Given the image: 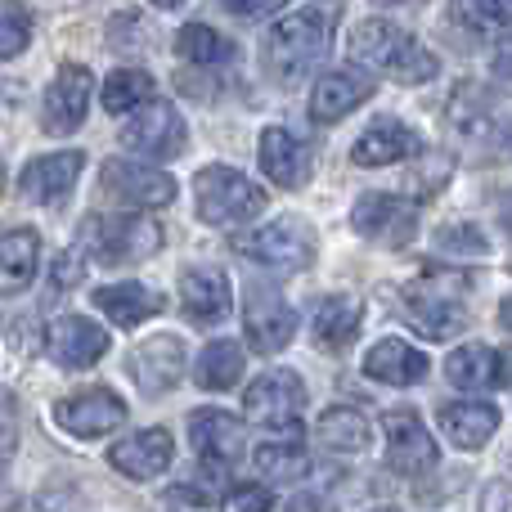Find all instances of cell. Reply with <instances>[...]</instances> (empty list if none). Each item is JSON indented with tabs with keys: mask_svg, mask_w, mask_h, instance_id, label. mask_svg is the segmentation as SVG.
I'll return each mask as SVG.
<instances>
[{
	"mask_svg": "<svg viewBox=\"0 0 512 512\" xmlns=\"http://www.w3.org/2000/svg\"><path fill=\"white\" fill-rule=\"evenodd\" d=\"M346 45H351V59H360L364 68L382 72V77H391V81H405V86H423V81H432L436 72H441L436 54L427 50V45H418L405 27L387 23V18L360 23Z\"/></svg>",
	"mask_w": 512,
	"mask_h": 512,
	"instance_id": "1",
	"label": "cell"
},
{
	"mask_svg": "<svg viewBox=\"0 0 512 512\" xmlns=\"http://www.w3.org/2000/svg\"><path fill=\"white\" fill-rule=\"evenodd\" d=\"M333 45V18L324 9H297L265 32V68L279 81H301Z\"/></svg>",
	"mask_w": 512,
	"mask_h": 512,
	"instance_id": "2",
	"label": "cell"
},
{
	"mask_svg": "<svg viewBox=\"0 0 512 512\" xmlns=\"http://www.w3.org/2000/svg\"><path fill=\"white\" fill-rule=\"evenodd\" d=\"M162 248V225L153 216H95L81 225V252L99 265H131Z\"/></svg>",
	"mask_w": 512,
	"mask_h": 512,
	"instance_id": "3",
	"label": "cell"
},
{
	"mask_svg": "<svg viewBox=\"0 0 512 512\" xmlns=\"http://www.w3.org/2000/svg\"><path fill=\"white\" fill-rule=\"evenodd\" d=\"M194 207L203 225H243L261 216L265 189L234 167H203L194 176Z\"/></svg>",
	"mask_w": 512,
	"mask_h": 512,
	"instance_id": "4",
	"label": "cell"
},
{
	"mask_svg": "<svg viewBox=\"0 0 512 512\" xmlns=\"http://www.w3.org/2000/svg\"><path fill=\"white\" fill-rule=\"evenodd\" d=\"M234 252H243L248 261L265 265V270H306L310 256H315V234L306 221L297 216H279V221L261 225V230L234 239Z\"/></svg>",
	"mask_w": 512,
	"mask_h": 512,
	"instance_id": "5",
	"label": "cell"
},
{
	"mask_svg": "<svg viewBox=\"0 0 512 512\" xmlns=\"http://www.w3.org/2000/svg\"><path fill=\"white\" fill-rule=\"evenodd\" d=\"M122 149L144 153V158H176L185 149V117L176 113L171 99H149L122 126Z\"/></svg>",
	"mask_w": 512,
	"mask_h": 512,
	"instance_id": "6",
	"label": "cell"
},
{
	"mask_svg": "<svg viewBox=\"0 0 512 512\" xmlns=\"http://www.w3.org/2000/svg\"><path fill=\"white\" fill-rule=\"evenodd\" d=\"M99 185H104L108 198H117V203H126V207H140V212L167 207L171 198H176V180H171V171L140 167V162H122V158L104 162Z\"/></svg>",
	"mask_w": 512,
	"mask_h": 512,
	"instance_id": "7",
	"label": "cell"
},
{
	"mask_svg": "<svg viewBox=\"0 0 512 512\" xmlns=\"http://www.w3.org/2000/svg\"><path fill=\"white\" fill-rule=\"evenodd\" d=\"M306 405V387L292 369H274L261 373L248 391H243V414L252 418L256 427H292Z\"/></svg>",
	"mask_w": 512,
	"mask_h": 512,
	"instance_id": "8",
	"label": "cell"
},
{
	"mask_svg": "<svg viewBox=\"0 0 512 512\" xmlns=\"http://www.w3.org/2000/svg\"><path fill=\"white\" fill-rule=\"evenodd\" d=\"M90 95H95V77L90 68L81 63H63L54 72L50 90H45V104H41V122L50 135H68L86 122V108H90Z\"/></svg>",
	"mask_w": 512,
	"mask_h": 512,
	"instance_id": "9",
	"label": "cell"
},
{
	"mask_svg": "<svg viewBox=\"0 0 512 512\" xmlns=\"http://www.w3.org/2000/svg\"><path fill=\"white\" fill-rule=\"evenodd\" d=\"M126 418V400L108 387H95V391H77V396L59 400L54 405V423L63 432L81 436V441H95V436H108L117 432Z\"/></svg>",
	"mask_w": 512,
	"mask_h": 512,
	"instance_id": "10",
	"label": "cell"
},
{
	"mask_svg": "<svg viewBox=\"0 0 512 512\" xmlns=\"http://www.w3.org/2000/svg\"><path fill=\"white\" fill-rule=\"evenodd\" d=\"M382 427H387L391 472H400V477H423V472L436 468V441L414 409H391V414L382 418Z\"/></svg>",
	"mask_w": 512,
	"mask_h": 512,
	"instance_id": "11",
	"label": "cell"
},
{
	"mask_svg": "<svg viewBox=\"0 0 512 512\" xmlns=\"http://www.w3.org/2000/svg\"><path fill=\"white\" fill-rule=\"evenodd\" d=\"M351 225H355V234H364V239H378V243L400 248V243H409V234L418 230V207L405 203V198H396V194H364L351 212Z\"/></svg>",
	"mask_w": 512,
	"mask_h": 512,
	"instance_id": "12",
	"label": "cell"
},
{
	"mask_svg": "<svg viewBox=\"0 0 512 512\" xmlns=\"http://www.w3.org/2000/svg\"><path fill=\"white\" fill-rule=\"evenodd\" d=\"M292 333H297V315H292L288 301L265 288H252L248 310H243V337H248L252 351H261V355L283 351L292 342Z\"/></svg>",
	"mask_w": 512,
	"mask_h": 512,
	"instance_id": "13",
	"label": "cell"
},
{
	"mask_svg": "<svg viewBox=\"0 0 512 512\" xmlns=\"http://www.w3.org/2000/svg\"><path fill=\"white\" fill-rule=\"evenodd\" d=\"M171 459H176V445H171V432H167V427H149V432H135V436H126V441H117L113 450H108V463H113L122 477H131V481H153V477H162V472L171 468Z\"/></svg>",
	"mask_w": 512,
	"mask_h": 512,
	"instance_id": "14",
	"label": "cell"
},
{
	"mask_svg": "<svg viewBox=\"0 0 512 512\" xmlns=\"http://www.w3.org/2000/svg\"><path fill=\"white\" fill-rule=\"evenodd\" d=\"M45 346H50V355L63 364V369H90L95 360H104L108 355V333L95 324V319L63 315V319H54L50 324Z\"/></svg>",
	"mask_w": 512,
	"mask_h": 512,
	"instance_id": "15",
	"label": "cell"
},
{
	"mask_svg": "<svg viewBox=\"0 0 512 512\" xmlns=\"http://www.w3.org/2000/svg\"><path fill=\"white\" fill-rule=\"evenodd\" d=\"M189 441H194L198 463L225 468L243 454V423L225 409H194L189 414Z\"/></svg>",
	"mask_w": 512,
	"mask_h": 512,
	"instance_id": "16",
	"label": "cell"
},
{
	"mask_svg": "<svg viewBox=\"0 0 512 512\" xmlns=\"http://www.w3.org/2000/svg\"><path fill=\"white\" fill-rule=\"evenodd\" d=\"M400 315H405V324H414L423 337H432V342H445V337L468 328L463 306H454V297H441L432 283H409L405 310H400Z\"/></svg>",
	"mask_w": 512,
	"mask_h": 512,
	"instance_id": "17",
	"label": "cell"
},
{
	"mask_svg": "<svg viewBox=\"0 0 512 512\" xmlns=\"http://www.w3.org/2000/svg\"><path fill=\"white\" fill-rule=\"evenodd\" d=\"M373 95V77L360 68H342V72H328V77L315 81L310 90V122L328 126V122H342L351 108H360L364 99Z\"/></svg>",
	"mask_w": 512,
	"mask_h": 512,
	"instance_id": "18",
	"label": "cell"
},
{
	"mask_svg": "<svg viewBox=\"0 0 512 512\" xmlns=\"http://www.w3.org/2000/svg\"><path fill=\"white\" fill-rule=\"evenodd\" d=\"M185 373V342L180 337H149L144 346L131 351V378L140 382L144 396H162L171 391Z\"/></svg>",
	"mask_w": 512,
	"mask_h": 512,
	"instance_id": "19",
	"label": "cell"
},
{
	"mask_svg": "<svg viewBox=\"0 0 512 512\" xmlns=\"http://www.w3.org/2000/svg\"><path fill=\"white\" fill-rule=\"evenodd\" d=\"M418 149H423V144H418V135L409 131L405 122L378 117L373 126L360 131V140H355V149H351V162L355 167H396V162L414 158Z\"/></svg>",
	"mask_w": 512,
	"mask_h": 512,
	"instance_id": "20",
	"label": "cell"
},
{
	"mask_svg": "<svg viewBox=\"0 0 512 512\" xmlns=\"http://www.w3.org/2000/svg\"><path fill=\"white\" fill-rule=\"evenodd\" d=\"M81 167H86V158H81L77 149L45 153V158H36V162H27V167H23L18 189H23V198H32V203H59V198L72 194Z\"/></svg>",
	"mask_w": 512,
	"mask_h": 512,
	"instance_id": "21",
	"label": "cell"
},
{
	"mask_svg": "<svg viewBox=\"0 0 512 512\" xmlns=\"http://www.w3.org/2000/svg\"><path fill=\"white\" fill-rule=\"evenodd\" d=\"M180 306L194 324H221L230 319L234 310V292H230V279L221 270H185L180 274Z\"/></svg>",
	"mask_w": 512,
	"mask_h": 512,
	"instance_id": "22",
	"label": "cell"
},
{
	"mask_svg": "<svg viewBox=\"0 0 512 512\" xmlns=\"http://www.w3.org/2000/svg\"><path fill=\"white\" fill-rule=\"evenodd\" d=\"M432 360H427L418 346L400 342V337H382L369 355H364V373L373 382H387V387H414V382L427 378Z\"/></svg>",
	"mask_w": 512,
	"mask_h": 512,
	"instance_id": "23",
	"label": "cell"
},
{
	"mask_svg": "<svg viewBox=\"0 0 512 512\" xmlns=\"http://www.w3.org/2000/svg\"><path fill=\"white\" fill-rule=\"evenodd\" d=\"M261 167L279 189H297L310 176V153L288 126H270L261 135Z\"/></svg>",
	"mask_w": 512,
	"mask_h": 512,
	"instance_id": "24",
	"label": "cell"
},
{
	"mask_svg": "<svg viewBox=\"0 0 512 512\" xmlns=\"http://www.w3.org/2000/svg\"><path fill=\"white\" fill-rule=\"evenodd\" d=\"M445 373H450V382L463 391L508 387V360L499 351H490V346H459V351L445 360Z\"/></svg>",
	"mask_w": 512,
	"mask_h": 512,
	"instance_id": "25",
	"label": "cell"
},
{
	"mask_svg": "<svg viewBox=\"0 0 512 512\" xmlns=\"http://www.w3.org/2000/svg\"><path fill=\"white\" fill-rule=\"evenodd\" d=\"M441 427L459 450H481L499 432V409L486 400H454V405H441Z\"/></svg>",
	"mask_w": 512,
	"mask_h": 512,
	"instance_id": "26",
	"label": "cell"
},
{
	"mask_svg": "<svg viewBox=\"0 0 512 512\" xmlns=\"http://www.w3.org/2000/svg\"><path fill=\"white\" fill-rule=\"evenodd\" d=\"M41 265V234L36 230H5L0 234V297H14L36 279Z\"/></svg>",
	"mask_w": 512,
	"mask_h": 512,
	"instance_id": "27",
	"label": "cell"
},
{
	"mask_svg": "<svg viewBox=\"0 0 512 512\" xmlns=\"http://www.w3.org/2000/svg\"><path fill=\"white\" fill-rule=\"evenodd\" d=\"M95 306L104 310L117 328H140L144 319H153L162 310V297L153 288H144L140 279H126V283H108V288H99Z\"/></svg>",
	"mask_w": 512,
	"mask_h": 512,
	"instance_id": "28",
	"label": "cell"
},
{
	"mask_svg": "<svg viewBox=\"0 0 512 512\" xmlns=\"http://www.w3.org/2000/svg\"><path fill=\"white\" fill-rule=\"evenodd\" d=\"M315 441L324 445V450H333V454H364L369 450V441H373V423L360 414V409H346V405H333V409H324V418L315 423Z\"/></svg>",
	"mask_w": 512,
	"mask_h": 512,
	"instance_id": "29",
	"label": "cell"
},
{
	"mask_svg": "<svg viewBox=\"0 0 512 512\" xmlns=\"http://www.w3.org/2000/svg\"><path fill=\"white\" fill-rule=\"evenodd\" d=\"M310 333H315V342L324 346V351H342V346L360 333V306H355L351 297H324L315 319H310Z\"/></svg>",
	"mask_w": 512,
	"mask_h": 512,
	"instance_id": "30",
	"label": "cell"
},
{
	"mask_svg": "<svg viewBox=\"0 0 512 512\" xmlns=\"http://www.w3.org/2000/svg\"><path fill=\"white\" fill-rule=\"evenodd\" d=\"M243 364H248V360H243V346L230 342V337L203 346V355H198V387H203V391H230V387H239Z\"/></svg>",
	"mask_w": 512,
	"mask_h": 512,
	"instance_id": "31",
	"label": "cell"
},
{
	"mask_svg": "<svg viewBox=\"0 0 512 512\" xmlns=\"http://www.w3.org/2000/svg\"><path fill=\"white\" fill-rule=\"evenodd\" d=\"M176 54L180 59H189V63H198V68H216V63H225L234 54V45L225 41L216 27L185 23L180 27V36H176Z\"/></svg>",
	"mask_w": 512,
	"mask_h": 512,
	"instance_id": "32",
	"label": "cell"
},
{
	"mask_svg": "<svg viewBox=\"0 0 512 512\" xmlns=\"http://www.w3.org/2000/svg\"><path fill=\"white\" fill-rule=\"evenodd\" d=\"M153 99V77L144 68H117L104 81V108L108 113H135Z\"/></svg>",
	"mask_w": 512,
	"mask_h": 512,
	"instance_id": "33",
	"label": "cell"
},
{
	"mask_svg": "<svg viewBox=\"0 0 512 512\" xmlns=\"http://www.w3.org/2000/svg\"><path fill=\"white\" fill-rule=\"evenodd\" d=\"M252 463L265 481H301L310 472V454L301 450V445H283V441L261 445V450L252 454Z\"/></svg>",
	"mask_w": 512,
	"mask_h": 512,
	"instance_id": "34",
	"label": "cell"
},
{
	"mask_svg": "<svg viewBox=\"0 0 512 512\" xmlns=\"http://www.w3.org/2000/svg\"><path fill=\"white\" fill-rule=\"evenodd\" d=\"M27 41H32V18H27V9L18 0H5L0 5V59L23 54Z\"/></svg>",
	"mask_w": 512,
	"mask_h": 512,
	"instance_id": "35",
	"label": "cell"
},
{
	"mask_svg": "<svg viewBox=\"0 0 512 512\" xmlns=\"http://www.w3.org/2000/svg\"><path fill=\"white\" fill-rule=\"evenodd\" d=\"M436 248L445 256H486L490 252V239L477 230V225H445L441 234H436Z\"/></svg>",
	"mask_w": 512,
	"mask_h": 512,
	"instance_id": "36",
	"label": "cell"
},
{
	"mask_svg": "<svg viewBox=\"0 0 512 512\" xmlns=\"http://www.w3.org/2000/svg\"><path fill=\"white\" fill-rule=\"evenodd\" d=\"M225 512H270L274 495L265 486H230V495L221 499Z\"/></svg>",
	"mask_w": 512,
	"mask_h": 512,
	"instance_id": "37",
	"label": "cell"
},
{
	"mask_svg": "<svg viewBox=\"0 0 512 512\" xmlns=\"http://www.w3.org/2000/svg\"><path fill=\"white\" fill-rule=\"evenodd\" d=\"M221 5L239 18H270V14H279L288 0H221Z\"/></svg>",
	"mask_w": 512,
	"mask_h": 512,
	"instance_id": "38",
	"label": "cell"
},
{
	"mask_svg": "<svg viewBox=\"0 0 512 512\" xmlns=\"http://www.w3.org/2000/svg\"><path fill=\"white\" fill-rule=\"evenodd\" d=\"M81 265H86V252H63L54 261V288H72L81 279Z\"/></svg>",
	"mask_w": 512,
	"mask_h": 512,
	"instance_id": "39",
	"label": "cell"
},
{
	"mask_svg": "<svg viewBox=\"0 0 512 512\" xmlns=\"http://www.w3.org/2000/svg\"><path fill=\"white\" fill-rule=\"evenodd\" d=\"M14 436H18V423H14V396L0 391V459L14 450Z\"/></svg>",
	"mask_w": 512,
	"mask_h": 512,
	"instance_id": "40",
	"label": "cell"
},
{
	"mask_svg": "<svg viewBox=\"0 0 512 512\" xmlns=\"http://www.w3.org/2000/svg\"><path fill=\"white\" fill-rule=\"evenodd\" d=\"M481 512H512V486L508 481H490L481 490Z\"/></svg>",
	"mask_w": 512,
	"mask_h": 512,
	"instance_id": "41",
	"label": "cell"
},
{
	"mask_svg": "<svg viewBox=\"0 0 512 512\" xmlns=\"http://www.w3.org/2000/svg\"><path fill=\"white\" fill-rule=\"evenodd\" d=\"M512 23V0H481V27Z\"/></svg>",
	"mask_w": 512,
	"mask_h": 512,
	"instance_id": "42",
	"label": "cell"
},
{
	"mask_svg": "<svg viewBox=\"0 0 512 512\" xmlns=\"http://www.w3.org/2000/svg\"><path fill=\"white\" fill-rule=\"evenodd\" d=\"M495 72H499V77H508V81H512V36H508V41H499V45H495Z\"/></svg>",
	"mask_w": 512,
	"mask_h": 512,
	"instance_id": "43",
	"label": "cell"
},
{
	"mask_svg": "<svg viewBox=\"0 0 512 512\" xmlns=\"http://www.w3.org/2000/svg\"><path fill=\"white\" fill-rule=\"evenodd\" d=\"M499 221H504V230L512 234V189L504 194V203H499Z\"/></svg>",
	"mask_w": 512,
	"mask_h": 512,
	"instance_id": "44",
	"label": "cell"
},
{
	"mask_svg": "<svg viewBox=\"0 0 512 512\" xmlns=\"http://www.w3.org/2000/svg\"><path fill=\"white\" fill-rule=\"evenodd\" d=\"M499 324L512 333V297H504V306H499Z\"/></svg>",
	"mask_w": 512,
	"mask_h": 512,
	"instance_id": "45",
	"label": "cell"
},
{
	"mask_svg": "<svg viewBox=\"0 0 512 512\" xmlns=\"http://www.w3.org/2000/svg\"><path fill=\"white\" fill-rule=\"evenodd\" d=\"M153 5H162V9H176V5H185V0H153Z\"/></svg>",
	"mask_w": 512,
	"mask_h": 512,
	"instance_id": "46",
	"label": "cell"
},
{
	"mask_svg": "<svg viewBox=\"0 0 512 512\" xmlns=\"http://www.w3.org/2000/svg\"><path fill=\"white\" fill-rule=\"evenodd\" d=\"M373 5H396V0H373Z\"/></svg>",
	"mask_w": 512,
	"mask_h": 512,
	"instance_id": "47",
	"label": "cell"
},
{
	"mask_svg": "<svg viewBox=\"0 0 512 512\" xmlns=\"http://www.w3.org/2000/svg\"><path fill=\"white\" fill-rule=\"evenodd\" d=\"M0 189H5V167H0Z\"/></svg>",
	"mask_w": 512,
	"mask_h": 512,
	"instance_id": "48",
	"label": "cell"
},
{
	"mask_svg": "<svg viewBox=\"0 0 512 512\" xmlns=\"http://www.w3.org/2000/svg\"><path fill=\"white\" fill-rule=\"evenodd\" d=\"M373 512H396V508H373Z\"/></svg>",
	"mask_w": 512,
	"mask_h": 512,
	"instance_id": "49",
	"label": "cell"
}]
</instances>
